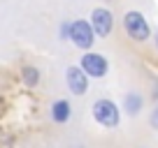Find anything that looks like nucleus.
Masks as SVG:
<instances>
[{"label":"nucleus","instance_id":"8","mask_svg":"<svg viewBox=\"0 0 158 148\" xmlns=\"http://www.w3.org/2000/svg\"><path fill=\"white\" fill-rule=\"evenodd\" d=\"M49 116H51V120H54L56 125L70 123V118H72V104H70L68 99H56L49 107Z\"/></svg>","mask_w":158,"mask_h":148},{"label":"nucleus","instance_id":"3","mask_svg":"<svg viewBox=\"0 0 158 148\" xmlns=\"http://www.w3.org/2000/svg\"><path fill=\"white\" fill-rule=\"evenodd\" d=\"M98 40L93 25H91L89 19H74L70 21V37L68 42H72V46H77L79 51H91Z\"/></svg>","mask_w":158,"mask_h":148},{"label":"nucleus","instance_id":"11","mask_svg":"<svg viewBox=\"0 0 158 148\" xmlns=\"http://www.w3.org/2000/svg\"><path fill=\"white\" fill-rule=\"evenodd\" d=\"M58 37L68 42V37H70V21H63V23L58 25Z\"/></svg>","mask_w":158,"mask_h":148},{"label":"nucleus","instance_id":"7","mask_svg":"<svg viewBox=\"0 0 158 148\" xmlns=\"http://www.w3.org/2000/svg\"><path fill=\"white\" fill-rule=\"evenodd\" d=\"M142 109H144V95L139 93V90H128V93H123V97H121V114L126 111L128 118H137V116L142 114Z\"/></svg>","mask_w":158,"mask_h":148},{"label":"nucleus","instance_id":"1","mask_svg":"<svg viewBox=\"0 0 158 148\" xmlns=\"http://www.w3.org/2000/svg\"><path fill=\"white\" fill-rule=\"evenodd\" d=\"M91 116L93 120L105 130H116L121 123V107L109 97H98L91 104Z\"/></svg>","mask_w":158,"mask_h":148},{"label":"nucleus","instance_id":"4","mask_svg":"<svg viewBox=\"0 0 158 148\" xmlns=\"http://www.w3.org/2000/svg\"><path fill=\"white\" fill-rule=\"evenodd\" d=\"M79 67L84 69V74L89 76V79H105L109 74V60L105 53H100V51H84V56L79 58Z\"/></svg>","mask_w":158,"mask_h":148},{"label":"nucleus","instance_id":"9","mask_svg":"<svg viewBox=\"0 0 158 148\" xmlns=\"http://www.w3.org/2000/svg\"><path fill=\"white\" fill-rule=\"evenodd\" d=\"M21 81H23L26 88H37L40 81H42V72L35 65H23L21 67Z\"/></svg>","mask_w":158,"mask_h":148},{"label":"nucleus","instance_id":"10","mask_svg":"<svg viewBox=\"0 0 158 148\" xmlns=\"http://www.w3.org/2000/svg\"><path fill=\"white\" fill-rule=\"evenodd\" d=\"M149 127H151L153 132H158V102L153 104V109L149 111Z\"/></svg>","mask_w":158,"mask_h":148},{"label":"nucleus","instance_id":"2","mask_svg":"<svg viewBox=\"0 0 158 148\" xmlns=\"http://www.w3.org/2000/svg\"><path fill=\"white\" fill-rule=\"evenodd\" d=\"M121 25H123L126 35L133 42H149L153 37L151 23H149V19L139 10H128L123 14V19H121Z\"/></svg>","mask_w":158,"mask_h":148},{"label":"nucleus","instance_id":"5","mask_svg":"<svg viewBox=\"0 0 158 148\" xmlns=\"http://www.w3.org/2000/svg\"><path fill=\"white\" fill-rule=\"evenodd\" d=\"M89 21L93 25L95 35H98V40H107L109 35L114 33V14L109 7H93Z\"/></svg>","mask_w":158,"mask_h":148},{"label":"nucleus","instance_id":"6","mask_svg":"<svg viewBox=\"0 0 158 148\" xmlns=\"http://www.w3.org/2000/svg\"><path fill=\"white\" fill-rule=\"evenodd\" d=\"M89 76L84 74V69L79 67V65H70L68 69H65V86H68L70 95H74V97H81V95H86V90H89Z\"/></svg>","mask_w":158,"mask_h":148},{"label":"nucleus","instance_id":"13","mask_svg":"<svg viewBox=\"0 0 158 148\" xmlns=\"http://www.w3.org/2000/svg\"><path fill=\"white\" fill-rule=\"evenodd\" d=\"M151 40H153V44H156V49H158V33H153V37H151Z\"/></svg>","mask_w":158,"mask_h":148},{"label":"nucleus","instance_id":"12","mask_svg":"<svg viewBox=\"0 0 158 148\" xmlns=\"http://www.w3.org/2000/svg\"><path fill=\"white\" fill-rule=\"evenodd\" d=\"M151 97L158 102V79H153V90H151Z\"/></svg>","mask_w":158,"mask_h":148}]
</instances>
